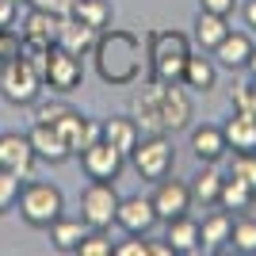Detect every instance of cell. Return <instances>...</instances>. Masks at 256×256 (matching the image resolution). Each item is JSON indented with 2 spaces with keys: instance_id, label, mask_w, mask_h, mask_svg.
<instances>
[{
  "instance_id": "9",
  "label": "cell",
  "mask_w": 256,
  "mask_h": 256,
  "mask_svg": "<svg viewBox=\"0 0 256 256\" xmlns=\"http://www.w3.org/2000/svg\"><path fill=\"white\" fill-rule=\"evenodd\" d=\"M153 210H157V222H172V218H180V214L192 210V184L184 180H172V176H164V180L153 184Z\"/></svg>"
},
{
  "instance_id": "35",
  "label": "cell",
  "mask_w": 256,
  "mask_h": 256,
  "mask_svg": "<svg viewBox=\"0 0 256 256\" xmlns=\"http://www.w3.org/2000/svg\"><path fill=\"white\" fill-rule=\"evenodd\" d=\"M115 256H150V241L138 234H130V241H118L115 245Z\"/></svg>"
},
{
  "instance_id": "26",
  "label": "cell",
  "mask_w": 256,
  "mask_h": 256,
  "mask_svg": "<svg viewBox=\"0 0 256 256\" xmlns=\"http://www.w3.org/2000/svg\"><path fill=\"white\" fill-rule=\"evenodd\" d=\"M252 203H256V192L248 188L241 176H226L222 180V195H218V206L222 210H237V214H245V210H252Z\"/></svg>"
},
{
  "instance_id": "27",
  "label": "cell",
  "mask_w": 256,
  "mask_h": 256,
  "mask_svg": "<svg viewBox=\"0 0 256 256\" xmlns=\"http://www.w3.org/2000/svg\"><path fill=\"white\" fill-rule=\"evenodd\" d=\"M222 172L214 168V164H203V168L192 176V199L203 206H218V195H222Z\"/></svg>"
},
{
  "instance_id": "20",
  "label": "cell",
  "mask_w": 256,
  "mask_h": 256,
  "mask_svg": "<svg viewBox=\"0 0 256 256\" xmlns=\"http://www.w3.org/2000/svg\"><path fill=\"white\" fill-rule=\"evenodd\" d=\"M168 226V234H164V241H168L172 252H180V256H195V252H203V234H199V222L195 218H188V214H180V218H172Z\"/></svg>"
},
{
  "instance_id": "8",
  "label": "cell",
  "mask_w": 256,
  "mask_h": 256,
  "mask_svg": "<svg viewBox=\"0 0 256 256\" xmlns=\"http://www.w3.org/2000/svg\"><path fill=\"white\" fill-rule=\"evenodd\" d=\"M80 168H84L88 180H107L115 184L118 176H122V168H126V153H118L111 142H92L84 153H80Z\"/></svg>"
},
{
  "instance_id": "37",
  "label": "cell",
  "mask_w": 256,
  "mask_h": 256,
  "mask_svg": "<svg viewBox=\"0 0 256 256\" xmlns=\"http://www.w3.org/2000/svg\"><path fill=\"white\" fill-rule=\"evenodd\" d=\"M234 107H237V111H252V115H256V96H252V88H248V84H241L234 92Z\"/></svg>"
},
{
  "instance_id": "11",
  "label": "cell",
  "mask_w": 256,
  "mask_h": 256,
  "mask_svg": "<svg viewBox=\"0 0 256 256\" xmlns=\"http://www.w3.org/2000/svg\"><path fill=\"white\" fill-rule=\"evenodd\" d=\"M195 118L192 96L184 84H160V122H164V134H176V130H188Z\"/></svg>"
},
{
  "instance_id": "36",
  "label": "cell",
  "mask_w": 256,
  "mask_h": 256,
  "mask_svg": "<svg viewBox=\"0 0 256 256\" xmlns=\"http://www.w3.org/2000/svg\"><path fill=\"white\" fill-rule=\"evenodd\" d=\"M199 8L203 12H218V16H234L241 8V0H199Z\"/></svg>"
},
{
  "instance_id": "34",
  "label": "cell",
  "mask_w": 256,
  "mask_h": 256,
  "mask_svg": "<svg viewBox=\"0 0 256 256\" xmlns=\"http://www.w3.org/2000/svg\"><path fill=\"white\" fill-rule=\"evenodd\" d=\"M73 4L76 0H27V8H38V12H50V16H73Z\"/></svg>"
},
{
  "instance_id": "13",
  "label": "cell",
  "mask_w": 256,
  "mask_h": 256,
  "mask_svg": "<svg viewBox=\"0 0 256 256\" xmlns=\"http://www.w3.org/2000/svg\"><path fill=\"white\" fill-rule=\"evenodd\" d=\"M54 126L62 130V138H65V146H69L73 157H80L92 142H100V122H96V118H88V115H80V111H65Z\"/></svg>"
},
{
  "instance_id": "1",
  "label": "cell",
  "mask_w": 256,
  "mask_h": 256,
  "mask_svg": "<svg viewBox=\"0 0 256 256\" xmlns=\"http://www.w3.org/2000/svg\"><path fill=\"white\" fill-rule=\"evenodd\" d=\"M92 65H96V76L111 88H126L138 84L142 65H146V42L130 31H100L96 46H92Z\"/></svg>"
},
{
  "instance_id": "30",
  "label": "cell",
  "mask_w": 256,
  "mask_h": 256,
  "mask_svg": "<svg viewBox=\"0 0 256 256\" xmlns=\"http://www.w3.org/2000/svg\"><path fill=\"white\" fill-rule=\"evenodd\" d=\"M76 256H115V245H111V237L104 230H92V234L76 245Z\"/></svg>"
},
{
  "instance_id": "21",
  "label": "cell",
  "mask_w": 256,
  "mask_h": 256,
  "mask_svg": "<svg viewBox=\"0 0 256 256\" xmlns=\"http://www.w3.org/2000/svg\"><path fill=\"white\" fill-rule=\"evenodd\" d=\"M100 138L111 142L118 153H126V157H130V150H134L138 138H142V130H138V122H134V115H111V118L100 122Z\"/></svg>"
},
{
  "instance_id": "3",
  "label": "cell",
  "mask_w": 256,
  "mask_h": 256,
  "mask_svg": "<svg viewBox=\"0 0 256 256\" xmlns=\"http://www.w3.org/2000/svg\"><path fill=\"white\" fill-rule=\"evenodd\" d=\"M16 206H20V218L27 226H34V230H50V226L65 214V195H62L58 184L31 176V180H23Z\"/></svg>"
},
{
  "instance_id": "40",
  "label": "cell",
  "mask_w": 256,
  "mask_h": 256,
  "mask_svg": "<svg viewBox=\"0 0 256 256\" xmlns=\"http://www.w3.org/2000/svg\"><path fill=\"white\" fill-rule=\"evenodd\" d=\"M150 252L153 256H172V248H168V241H150Z\"/></svg>"
},
{
  "instance_id": "10",
  "label": "cell",
  "mask_w": 256,
  "mask_h": 256,
  "mask_svg": "<svg viewBox=\"0 0 256 256\" xmlns=\"http://www.w3.org/2000/svg\"><path fill=\"white\" fill-rule=\"evenodd\" d=\"M34 164H38V157H34L31 138H27V134H20V130L0 134V168H4V172H16L20 180H31V176H34Z\"/></svg>"
},
{
  "instance_id": "7",
  "label": "cell",
  "mask_w": 256,
  "mask_h": 256,
  "mask_svg": "<svg viewBox=\"0 0 256 256\" xmlns=\"http://www.w3.org/2000/svg\"><path fill=\"white\" fill-rule=\"evenodd\" d=\"M80 80H84V62L76 54L62 50V46H54L50 62H46V73H42V84L50 92H58V96H69V92L80 88Z\"/></svg>"
},
{
  "instance_id": "32",
  "label": "cell",
  "mask_w": 256,
  "mask_h": 256,
  "mask_svg": "<svg viewBox=\"0 0 256 256\" xmlns=\"http://www.w3.org/2000/svg\"><path fill=\"white\" fill-rule=\"evenodd\" d=\"M230 172L241 176V180L256 192V153H234V168H230Z\"/></svg>"
},
{
  "instance_id": "14",
  "label": "cell",
  "mask_w": 256,
  "mask_h": 256,
  "mask_svg": "<svg viewBox=\"0 0 256 256\" xmlns=\"http://www.w3.org/2000/svg\"><path fill=\"white\" fill-rule=\"evenodd\" d=\"M27 138H31L34 157L46 160V164H65V160L73 157L69 146H65V138H62V130L54 126V122H38V118H34V126L27 130Z\"/></svg>"
},
{
  "instance_id": "42",
  "label": "cell",
  "mask_w": 256,
  "mask_h": 256,
  "mask_svg": "<svg viewBox=\"0 0 256 256\" xmlns=\"http://www.w3.org/2000/svg\"><path fill=\"white\" fill-rule=\"evenodd\" d=\"M248 88H252V96H256V76H252V84H248Z\"/></svg>"
},
{
  "instance_id": "25",
  "label": "cell",
  "mask_w": 256,
  "mask_h": 256,
  "mask_svg": "<svg viewBox=\"0 0 256 256\" xmlns=\"http://www.w3.org/2000/svg\"><path fill=\"white\" fill-rule=\"evenodd\" d=\"M88 234H92V226H88L84 218H65L62 214V218L50 226V241H54L58 252H76V245H80Z\"/></svg>"
},
{
  "instance_id": "31",
  "label": "cell",
  "mask_w": 256,
  "mask_h": 256,
  "mask_svg": "<svg viewBox=\"0 0 256 256\" xmlns=\"http://www.w3.org/2000/svg\"><path fill=\"white\" fill-rule=\"evenodd\" d=\"M20 188H23V180L16 176V172H4V168H0V214H8L12 206H16Z\"/></svg>"
},
{
  "instance_id": "17",
  "label": "cell",
  "mask_w": 256,
  "mask_h": 256,
  "mask_svg": "<svg viewBox=\"0 0 256 256\" xmlns=\"http://www.w3.org/2000/svg\"><path fill=\"white\" fill-rule=\"evenodd\" d=\"M96 27H88V23H80L76 16H62L58 20V46L69 54H76V58H84V54H92V46H96Z\"/></svg>"
},
{
  "instance_id": "6",
  "label": "cell",
  "mask_w": 256,
  "mask_h": 256,
  "mask_svg": "<svg viewBox=\"0 0 256 256\" xmlns=\"http://www.w3.org/2000/svg\"><path fill=\"white\" fill-rule=\"evenodd\" d=\"M115 210H118L115 184L92 180L84 192H80V218H84L92 230H111V226H115Z\"/></svg>"
},
{
  "instance_id": "19",
  "label": "cell",
  "mask_w": 256,
  "mask_h": 256,
  "mask_svg": "<svg viewBox=\"0 0 256 256\" xmlns=\"http://www.w3.org/2000/svg\"><path fill=\"white\" fill-rule=\"evenodd\" d=\"M184 88H192V92H214L218 88V62L214 58H203V54H188V65H184V76H180Z\"/></svg>"
},
{
  "instance_id": "12",
  "label": "cell",
  "mask_w": 256,
  "mask_h": 256,
  "mask_svg": "<svg viewBox=\"0 0 256 256\" xmlns=\"http://www.w3.org/2000/svg\"><path fill=\"white\" fill-rule=\"evenodd\" d=\"M115 226H118V230H126V234L150 237V230L157 226V210H153V199H142V195H126V199H118Z\"/></svg>"
},
{
  "instance_id": "41",
  "label": "cell",
  "mask_w": 256,
  "mask_h": 256,
  "mask_svg": "<svg viewBox=\"0 0 256 256\" xmlns=\"http://www.w3.org/2000/svg\"><path fill=\"white\" fill-rule=\"evenodd\" d=\"M245 69H248V73L256 76V46H252V54H248V65H245Z\"/></svg>"
},
{
  "instance_id": "28",
  "label": "cell",
  "mask_w": 256,
  "mask_h": 256,
  "mask_svg": "<svg viewBox=\"0 0 256 256\" xmlns=\"http://www.w3.org/2000/svg\"><path fill=\"white\" fill-rule=\"evenodd\" d=\"M73 16L80 23H88V27H96V31H107V27L115 23V8H111V0H76Z\"/></svg>"
},
{
  "instance_id": "2",
  "label": "cell",
  "mask_w": 256,
  "mask_h": 256,
  "mask_svg": "<svg viewBox=\"0 0 256 256\" xmlns=\"http://www.w3.org/2000/svg\"><path fill=\"white\" fill-rule=\"evenodd\" d=\"M188 54H192V38L184 31H150L146 34V65H150L153 80H160V84H180Z\"/></svg>"
},
{
  "instance_id": "4",
  "label": "cell",
  "mask_w": 256,
  "mask_h": 256,
  "mask_svg": "<svg viewBox=\"0 0 256 256\" xmlns=\"http://www.w3.org/2000/svg\"><path fill=\"white\" fill-rule=\"evenodd\" d=\"M42 73L31 65L27 54H16L8 62H0V96L8 100L12 107H31L34 100L42 96Z\"/></svg>"
},
{
  "instance_id": "43",
  "label": "cell",
  "mask_w": 256,
  "mask_h": 256,
  "mask_svg": "<svg viewBox=\"0 0 256 256\" xmlns=\"http://www.w3.org/2000/svg\"><path fill=\"white\" fill-rule=\"evenodd\" d=\"M16 4H27V0H16Z\"/></svg>"
},
{
  "instance_id": "33",
  "label": "cell",
  "mask_w": 256,
  "mask_h": 256,
  "mask_svg": "<svg viewBox=\"0 0 256 256\" xmlns=\"http://www.w3.org/2000/svg\"><path fill=\"white\" fill-rule=\"evenodd\" d=\"M65 111H73L65 100H50V104H38V100H34V118H38V122H58Z\"/></svg>"
},
{
  "instance_id": "24",
  "label": "cell",
  "mask_w": 256,
  "mask_h": 256,
  "mask_svg": "<svg viewBox=\"0 0 256 256\" xmlns=\"http://www.w3.org/2000/svg\"><path fill=\"white\" fill-rule=\"evenodd\" d=\"M230 230H234V214L230 210H210L199 222V234H203V252H218V248L230 245Z\"/></svg>"
},
{
  "instance_id": "16",
  "label": "cell",
  "mask_w": 256,
  "mask_h": 256,
  "mask_svg": "<svg viewBox=\"0 0 256 256\" xmlns=\"http://www.w3.org/2000/svg\"><path fill=\"white\" fill-rule=\"evenodd\" d=\"M192 153H195V160H199V164H218V160L230 153L222 126H214V122L192 126Z\"/></svg>"
},
{
  "instance_id": "23",
  "label": "cell",
  "mask_w": 256,
  "mask_h": 256,
  "mask_svg": "<svg viewBox=\"0 0 256 256\" xmlns=\"http://www.w3.org/2000/svg\"><path fill=\"white\" fill-rule=\"evenodd\" d=\"M222 134L234 153H256V115L252 111H234V118L222 126Z\"/></svg>"
},
{
  "instance_id": "39",
  "label": "cell",
  "mask_w": 256,
  "mask_h": 256,
  "mask_svg": "<svg viewBox=\"0 0 256 256\" xmlns=\"http://www.w3.org/2000/svg\"><path fill=\"white\" fill-rule=\"evenodd\" d=\"M241 16H245V23H248V27L256 31V0H248L245 8H241Z\"/></svg>"
},
{
  "instance_id": "38",
  "label": "cell",
  "mask_w": 256,
  "mask_h": 256,
  "mask_svg": "<svg viewBox=\"0 0 256 256\" xmlns=\"http://www.w3.org/2000/svg\"><path fill=\"white\" fill-rule=\"evenodd\" d=\"M16 0H0V27H12V20H16Z\"/></svg>"
},
{
  "instance_id": "29",
  "label": "cell",
  "mask_w": 256,
  "mask_h": 256,
  "mask_svg": "<svg viewBox=\"0 0 256 256\" xmlns=\"http://www.w3.org/2000/svg\"><path fill=\"white\" fill-rule=\"evenodd\" d=\"M230 248L234 252H256V218H248V214H241V218H234V230H230Z\"/></svg>"
},
{
  "instance_id": "22",
  "label": "cell",
  "mask_w": 256,
  "mask_h": 256,
  "mask_svg": "<svg viewBox=\"0 0 256 256\" xmlns=\"http://www.w3.org/2000/svg\"><path fill=\"white\" fill-rule=\"evenodd\" d=\"M226 34H230V16H218V12H203L195 16V31H192V42L199 46L203 54H210L214 46L222 42Z\"/></svg>"
},
{
  "instance_id": "15",
  "label": "cell",
  "mask_w": 256,
  "mask_h": 256,
  "mask_svg": "<svg viewBox=\"0 0 256 256\" xmlns=\"http://www.w3.org/2000/svg\"><path fill=\"white\" fill-rule=\"evenodd\" d=\"M20 46H42V50L58 46V16L31 8L27 20L20 23Z\"/></svg>"
},
{
  "instance_id": "18",
  "label": "cell",
  "mask_w": 256,
  "mask_h": 256,
  "mask_svg": "<svg viewBox=\"0 0 256 256\" xmlns=\"http://www.w3.org/2000/svg\"><path fill=\"white\" fill-rule=\"evenodd\" d=\"M252 46H256V42L248 38L245 31H234V27H230V34H226L222 42L210 50V58L218 62V69H245Z\"/></svg>"
},
{
  "instance_id": "5",
  "label": "cell",
  "mask_w": 256,
  "mask_h": 256,
  "mask_svg": "<svg viewBox=\"0 0 256 256\" xmlns=\"http://www.w3.org/2000/svg\"><path fill=\"white\" fill-rule=\"evenodd\" d=\"M130 164H134V172H138L142 180H164V176H172V168H176V150H172V142L164 138V134H142L138 146L130 150Z\"/></svg>"
}]
</instances>
